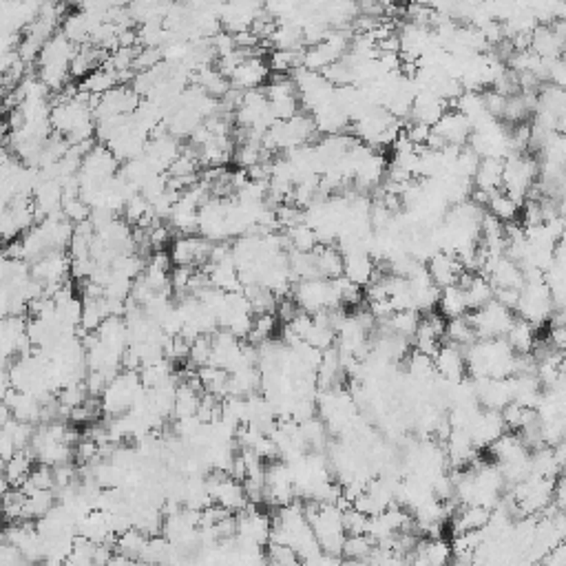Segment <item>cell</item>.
I'll return each mask as SVG.
<instances>
[{
    "instance_id": "cell-39",
    "label": "cell",
    "mask_w": 566,
    "mask_h": 566,
    "mask_svg": "<svg viewBox=\"0 0 566 566\" xmlns=\"http://www.w3.org/2000/svg\"><path fill=\"white\" fill-rule=\"evenodd\" d=\"M303 49L305 47H297V49H273L268 56V66L270 74H292L294 69H299L303 64Z\"/></svg>"
},
{
    "instance_id": "cell-49",
    "label": "cell",
    "mask_w": 566,
    "mask_h": 566,
    "mask_svg": "<svg viewBox=\"0 0 566 566\" xmlns=\"http://www.w3.org/2000/svg\"><path fill=\"white\" fill-rule=\"evenodd\" d=\"M429 131H432V126H427L423 122H414V120H410V124H403V135L414 146H425L427 144Z\"/></svg>"
},
{
    "instance_id": "cell-36",
    "label": "cell",
    "mask_w": 566,
    "mask_h": 566,
    "mask_svg": "<svg viewBox=\"0 0 566 566\" xmlns=\"http://www.w3.org/2000/svg\"><path fill=\"white\" fill-rule=\"evenodd\" d=\"M562 465L555 460L551 445H540L531 449V473L542 475V478H557L562 475Z\"/></svg>"
},
{
    "instance_id": "cell-42",
    "label": "cell",
    "mask_w": 566,
    "mask_h": 566,
    "mask_svg": "<svg viewBox=\"0 0 566 566\" xmlns=\"http://www.w3.org/2000/svg\"><path fill=\"white\" fill-rule=\"evenodd\" d=\"M56 505V489H38L25 493V515L22 520H36L42 517Z\"/></svg>"
},
{
    "instance_id": "cell-31",
    "label": "cell",
    "mask_w": 566,
    "mask_h": 566,
    "mask_svg": "<svg viewBox=\"0 0 566 566\" xmlns=\"http://www.w3.org/2000/svg\"><path fill=\"white\" fill-rule=\"evenodd\" d=\"M34 456L29 454V449H18L16 454L5 460L3 465V475L7 478L9 487H22V482L27 480V475L34 469Z\"/></svg>"
},
{
    "instance_id": "cell-38",
    "label": "cell",
    "mask_w": 566,
    "mask_h": 566,
    "mask_svg": "<svg viewBox=\"0 0 566 566\" xmlns=\"http://www.w3.org/2000/svg\"><path fill=\"white\" fill-rule=\"evenodd\" d=\"M108 316H111V312H108L106 297L82 299V321H80V328L84 332H96L108 319Z\"/></svg>"
},
{
    "instance_id": "cell-15",
    "label": "cell",
    "mask_w": 566,
    "mask_h": 566,
    "mask_svg": "<svg viewBox=\"0 0 566 566\" xmlns=\"http://www.w3.org/2000/svg\"><path fill=\"white\" fill-rule=\"evenodd\" d=\"M168 257L173 266H191L199 268L208 261L211 251H213V241H208L201 235H179L168 243Z\"/></svg>"
},
{
    "instance_id": "cell-45",
    "label": "cell",
    "mask_w": 566,
    "mask_h": 566,
    "mask_svg": "<svg viewBox=\"0 0 566 566\" xmlns=\"http://www.w3.org/2000/svg\"><path fill=\"white\" fill-rule=\"evenodd\" d=\"M275 332H277V319H275V314H255L251 332H248L246 338H248V343L259 345V343L268 341V338H273Z\"/></svg>"
},
{
    "instance_id": "cell-48",
    "label": "cell",
    "mask_w": 566,
    "mask_h": 566,
    "mask_svg": "<svg viewBox=\"0 0 566 566\" xmlns=\"http://www.w3.org/2000/svg\"><path fill=\"white\" fill-rule=\"evenodd\" d=\"M341 517H343V529L348 535L352 533H365V527H368V517L365 513H360L358 509L350 507L345 511H341Z\"/></svg>"
},
{
    "instance_id": "cell-41",
    "label": "cell",
    "mask_w": 566,
    "mask_h": 566,
    "mask_svg": "<svg viewBox=\"0 0 566 566\" xmlns=\"http://www.w3.org/2000/svg\"><path fill=\"white\" fill-rule=\"evenodd\" d=\"M285 237V248L288 251H299V253H312L316 246H319V239H316V233L310 228L305 221L292 226V228L283 231Z\"/></svg>"
},
{
    "instance_id": "cell-54",
    "label": "cell",
    "mask_w": 566,
    "mask_h": 566,
    "mask_svg": "<svg viewBox=\"0 0 566 566\" xmlns=\"http://www.w3.org/2000/svg\"><path fill=\"white\" fill-rule=\"evenodd\" d=\"M3 525H5V515H3V509H0V531H3Z\"/></svg>"
},
{
    "instance_id": "cell-17",
    "label": "cell",
    "mask_w": 566,
    "mask_h": 566,
    "mask_svg": "<svg viewBox=\"0 0 566 566\" xmlns=\"http://www.w3.org/2000/svg\"><path fill=\"white\" fill-rule=\"evenodd\" d=\"M505 432H507V425L502 420V414L495 412V410H485V407H480V410L475 412L473 420L467 427V434H469L471 443L478 449H487Z\"/></svg>"
},
{
    "instance_id": "cell-14",
    "label": "cell",
    "mask_w": 566,
    "mask_h": 566,
    "mask_svg": "<svg viewBox=\"0 0 566 566\" xmlns=\"http://www.w3.org/2000/svg\"><path fill=\"white\" fill-rule=\"evenodd\" d=\"M263 14L261 0H223L219 11V25L228 34H241L253 27V22Z\"/></svg>"
},
{
    "instance_id": "cell-4",
    "label": "cell",
    "mask_w": 566,
    "mask_h": 566,
    "mask_svg": "<svg viewBox=\"0 0 566 566\" xmlns=\"http://www.w3.org/2000/svg\"><path fill=\"white\" fill-rule=\"evenodd\" d=\"M303 513L308 517V522L312 527V533L319 542V547L325 553L332 555H341L343 549V540H345V529H343V517L341 509L336 505H323V502H314L305 500Z\"/></svg>"
},
{
    "instance_id": "cell-46",
    "label": "cell",
    "mask_w": 566,
    "mask_h": 566,
    "mask_svg": "<svg viewBox=\"0 0 566 566\" xmlns=\"http://www.w3.org/2000/svg\"><path fill=\"white\" fill-rule=\"evenodd\" d=\"M211 352H213V343H211V334H199L195 341L191 343V352H188V363L193 368H201L211 363Z\"/></svg>"
},
{
    "instance_id": "cell-2",
    "label": "cell",
    "mask_w": 566,
    "mask_h": 566,
    "mask_svg": "<svg viewBox=\"0 0 566 566\" xmlns=\"http://www.w3.org/2000/svg\"><path fill=\"white\" fill-rule=\"evenodd\" d=\"M465 350L467 376L471 378H507L515 374V352L505 336L475 338Z\"/></svg>"
},
{
    "instance_id": "cell-25",
    "label": "cell",
    "mask_w": 566,
    "mask_h": 566,
    "mask_svg": "<svg viewBox=\"0 0 566 566\" xmlns=\"http://www.w3.org/2000/svg\"><path fill=\"white\" fill-rule=\"evenodd\" d=\"M376 261L365 248H358V251L343 253V277L360 288H365L374 277H376Z\"/></svg>"
},
{
    "instance_id": "cell-26",
    "label": "cell",
    "mask_w": 566,
    "mask_h": 566,
    "mask_svg": "<svg viewBox=\"0 0 566 566\" xmlns=\"http://www.w3.org/2000/svg\"><path fill=\"white\" fill-rule=\"evenodd\" d=\"M447 108H449V102H445L440 96L429 91V89H418L416 98L412 102V108H410V120L434 126Z\"/></svg>"
},
{
    "instance_id": "cell-18",
    "label": "cell",
    "mask_w": 566,
    "mask_h": 566,
    "mask_svg": "<svg viewBox=\"0 0 566 566\" xmlns=\"http://www.w3.org/2000/svg\"><path fill=\"white\" fill-rule=\"evenodd\" d=\"M270 78V66L266 62V58H261L259 54H251L246 56L237 69L231 74V86L239 89V91H251V89H261Z\"/></svg>"
},
{
    "instance_id": "cell-30",
    "label": "cell",
    "mask_w": 566,
    "mask_h": 566,
    "mask_svg": "<svg viewBox=\"0 0 566 566\" xmlns=\"http://www.w3.org/2000/svg\"><path fill=\"white\" fill-rule=\"evenodd\" d=\"M314 259H316V270H319V277L323 279H336L343 275V255L341 251L332 243H319L314 248Z\"/></svg>"
},
{
    "instance_id": "cell-55",
    "label": "cell",
    "mask_w": 566,
    "mask_h": 566,
    "mask_svg": "<svg viewBox=\"0 0 566 566\" xmlns=\"http://www.w3.org/2000/svg\"><path fill=\"white\" fill-rule=\"evenodd\" d=\"M175 3H188V0H175Z\"/></svg>"
},
{
    "instance_id": "cell-47",
    "label": "cell",
    "mask_w": 566,
    "mask_h": 566,
    "mask_svg": "<svg viewBox=\"0 0 566 566\" xmlns=\"http://www.w3.org/2000/svg\"><path fill=\"white\" fill-rule=\"evenodd\" d=\"M266 553V562L270 564H279V566H288V564H299V555L294 549L285 547V545H277V542H268L263 547Z\"/></svg>"
},
{
    "instance_id": "cell-50",
    "label": "cell",
    "mask_w": 566,
    "mask_h": 566,
    "mask_svg": "<svg viewBox=\"0 0 566 566\" xmlns=\"http://www.w3.org/2000/svg\"><path fill=\"white\" fill-rule=\"evenodd\" d=\"M547 82L564 89V84H566V64H564L562 56L547 60Z\"/></svg>"
},
{
    "instance_id": "cell-20",
    "label": "cell",
    "mask_w": 566,
    "mask_h": 566,
    "mask_svg": "<svg viewBox=\"0 0 566 566\" xmlns=\"http://www.w3.org/2000/svg\"><path fill=\"white\" fill-rule=\"evenodd\" d=\"M473 390H475V400L485 410H495L500 412L502 407L511 403V383L507 378H471Z\"/></svg>"
},
{
    "instance_id": "cell-33",
    "label": "cell",
    "mask_w": 566,
    "mask_h": 566,
    "mask_svg": "<svg viewBox=\"0 0 566 566\" xmlns=\"http://www.w3.org/2000/svg\"><path fill=\"white\" fill-rule=\"evenodd\" d=\"M436 310L445 316V319H458V316H465L469 312V308H467V299H465L463 288L458 283L440 288V297H438Z\"/></svg>"
},
{
    "instance_id": "cell-21",
    "label": "cell",
    "mask_w": 566,
    "mask_h": 566,
    "mask_svg": "<svg viewBox=\"0 0 566 566\" xmlns=\"http://www.w3.org/2000/svg\"><path fill=\"white\" fill-rule=\"evenodd\" d=\"M434 368L436 374L445 380H460L467 376V360L465 350L456 343H440L434 354Z\"/></svg>"
},
{
    "instance_id": "cell-11",
    "label": "cell",
    "mask_w": 566,
    "mask_h": 566,
    "mask_svg": "<svg viewBox=\"0 0 566 566\" xmlns=\"http://www.w3.org/2000/svg\"><path fill=\"white\" fill-rule=\"evenodd\" d=\"M467 319L471 323V328L475 330V336L478 338H497L505 336L507 330L511 328L515 312L507 305H502L500 301L491 299L489 303H485L478 310H469Z\"/></svg>"
},
{
    "instance_id": "cell-6",
    "label": "cell",
    "mask_w": 566,
    "mask_h": 566,
    "mask_svg": "<svg viewBox=\"0 0 566 566\" xmlns=\"http://www.w3.org/2000/svg\"><path fill=\"white\" fill-rule=\"evenodd\" d=\"M537 182V160L531 153H513L502 160V191L520 206Z\"/></svg>"
},
{
    "instance_id": "cell-24",
    "label": "cell",
    "mask_w": 566,
    "mask_h": 566,
    "mask_svg": "<svg viewBox=\"0 0 566 566\" xmlns=\"http://www.w3.org/2000/svg\"><path fill=\"white\" fill-rule=\"evenodd\" d=\"M427 273L432 277V281L438 288H447V285H456L460 275L465 273V266L460 263V259L451 253H434L427 261Z\"/></svg>"
},
{
    "instance_id": "cell-19",
    "label": "cell",
    "mask_w": 566,
    "mask_h": 566,
    "mask_svg": "<svg viewBox=\"0 0 566 566\" xmlns=\"http://www.w3.org/2000/svg\"><path fill=\"white\" fill-rule=\"evenodd\" d=\"M432 133L436 135L443 144L465 146L469 142V135H471V124H469V120L463 116L460 111L449 106L443 116L438 118V122L432 126Z\"/></svg>"
},
{
    "instance_id": "cell-53",
    "label": "cell",
    "mask_w": 566,
    "mask_h": 566,
    "mask_svg": "<svg viewBox=\"0 0 566 566\" xmlns=\"http://www.w3.org/2000/svg\"><path fill=\"white\" fill-rule=\"evenodd\" d=\"M16 451H18V447L11 440V436L5 432V429H0V460H3V465H5V460H9L16 454Z\"/></svg>"
},
{
    "instance_id": "cell-8",
    "label": "cell",
    "mask_w": 566,
    "mask_h": 566,
    "mask_svg": "<svg viewBox=\"0 0 566 566\" xmlns=\"http://www.w3.org/2000/svg\"><path fill=\"white\" fill-rule=\"evenodd\" d=\"M142 380L140 374L135 370H120L116 376H113L104 392L100 394V403H102V412L106 416H118L131 410V405L138 398V394L142 392Z\"/></svg>"
},
{
    "instance_id": "cell-10",
    "label": "cell",
    "mask_w": 566,
    "mask_h": 566,
    "mask_svg": "<svg viewBox=\"0 0 566 566\" xmlns=\"http://www.w3.org/2000/svg\"><path fill=\"white\" fill-rule=\"evenodd\" d=\"M290 78L294 82V89H297L301 111H305V113L316 111L334 96L336 86L330 84L321 71H310V69H305V66H299V69H294L290 74Z\"/></svg>"
},
{
    "instance_id": "cell-13",
    "label": "cell",
    "mask_w": 566,
    "mask_h": 566,
    "mask_svg": "<svg viewBox=\"0 0 566 566\" xmlns=\"http://www.w3.org/2000/svg\"><path fill=\"white\" fill-rule=\"evenodd\" d=\"M206 485L211 500L219 507H223L231 513H239L248 507V495L243 489V482L233 478V475L223 473V471H211L206 475Z\"/></svg>"
},
{
    "instance_id": "cell-51",
    "label": "cell",
    "mask_w": 566,
    "mask_h": 566,
    "mask_svg": "<svg viewBox=\"0 0 566 566\" xmlns=\"http://www.w3.org/2000/svg\"><path fill=\"white\" fill-rule=\"evenodd\" d=\"M545 343L555 350V352H564L566 348V328L564 325H549V334L545 338Z\"/></svg>"
},
{
    "instance_id": "cell-16",
    "label": "cell",
    "mask_w": 566,
    "mask_h": 566,
    "mask_svg": "<svg viewBox=\"0 0 566 566\" xmlns=\"http://www.w3.org/2000/svg\"><path fill=\"white\" fill-rule=\"evenodd\" d=\"M235 535L243 542H251L257 547H266L270 540V515L259 509V505H251L239 513H235Z\"/></svg>"
},
{
    "instance_id": "cell-56",
    "label": "cell",
    "mask_w": 566,
    "mask_h": 566,
    "mask_svg": "<svg viewBox=\"0 0 566 566\" xmlns=\"http://www.w3.org/2000/svg\"><path fill=\"white\" fill-rule=\"evenodd\" d=\"M354 3H360V0H354Z\"/></svg>"
},
{
    "instance_id": "cell-22",
    "label": "cell",
    "mask_w": 566,
    "mask_h": 566,
    "mask_svg": "<svg viewBox=\"0 0 566 566\" xmlns=\"http://www.w3.org/2000/svg\"><path fill=\"white\" fill-rule=\"evenodd\" d=\"M310 116L314 120L316 133H321V135L348 133V128H350V116H348V111L341 104H338V100L334 96L323 106L312 111Z\"/></svg>"
},
{
    "instance_id": "cell-27",
    "label": "cell",
    "mask_w": 566,
    "mask_h": 566,
    "mask_svg": "<svg viewBox=\"0 0 566 566\" xmlns=\"http://www.w3.org/2000/svg\"><path fill=\"white\" fill-rule=\"evenodd\" d=\"M100 22H102V18L89 14L84 9H78V11L62 18V34L80 47V44H86L89 40H91V34Z\"/></svg>"
},
{
    "instance_id": "cell-7",
    "label": "cell",
    "mask_w": 566,
    "mask_h": 566,
    "mask_svg": "<svg viewBox=\"0 0 566 566\" xmlns=\"http://www.w3.org/2000/svg\"><path fill=\"white\" fill-rule=\"evenodd\" d=\"M553 301H551V292L545 283V279H533L525 281L522 288L517 292V301H515V316L533 323L537 330L542 325L549 323V316L553 312Z\"/></svg>"
},
{
    "instance_id": "cell-23",
    "label": "cell",
    "mask_w": 566,
    "mask_h": 566,
    "mask_svg": "<svg viewBox=\"0 0 566 566\" xmlns=\"http://www.w3.org/2000/svg\"><path fill=\"white\" fill-rule=\"evenodd\" d=\"M407 562L427 564V566H445L451 564V545L447 537H420L418 545L407 555Z\"/></svg>"
},
{
    "instance_id": "cell-52",
    "label": "cell",
    "mask_w": 566,
    "mask_h": 566,
    "mask_svg": "<svg viewBox=\"0 0 566 566\" xmlns=\"http://www.w3.org/2000/svg\"><path fill=\"white\" fill-rule=\"evenodd\" d=\"M540 564H547V566H566V542H560V545H555L545 557H542Z\"/></svg>"
},
{
    "instance_id": "cell-29",
    "label": "cell",
    "mask_w": 566,
    "mask_h": 566,
    "mask_svg": "<svg viewBox=\"0 0 566 566\" xmlns=\"http://www.w3.org/2000/svg\"><path fill=\"white\" fill-rule=\"evenodd\" d=\"M505 338L515 354H531V350L537 341V328L525 319H520V316H515L511 328L505 334Z\"/></svg>"
},
{
    "instance_id": "cell-43",
    "label": "cell",
    "mask_w": 566,
    "mask_h": 566,
    "mask_svg": "<svg viewBox=\"0 0 566 566\" xmlns=\"http://www.w3.org/2000/svg\"><path fill=\"white\" fill-rule=\"evenodd\" d=\"M374 551V540L368 533H352L345 535L341 557L348 562H368V557Z\"/></svg>"
},
{
    "instance_id": "cell-35",
    "label": "cell",
    "mask_w": 566,
    "mask_h": 566,
    "mask_svg": "<svg viewBox=\"0 0 566 566\" xmlns=\"http://www.w3.org/2000/svg\"><path fill=\"white\" fill-rule=\"evenodd\" d=\"M148 537H151V535L144 533L142 529H138V527H128V529H124L122 533L116 535V545H113V549L120 551V553H124V555H128V557L135 560V562H140V557H142V553H144V549H146Z\"/></svg>"
},
{
    "instance_id": "cell-37",
    "label": "cell",
    "mask_w": 566,
    "mask_h": 566,
    "mask_svg": "<svg viewBox=\"0 0 566 566\" xmlns=\"http://www.w3.org/2000/svg\"><path fill=\"white\" fill-rule=\"evenodd\" d=\"M118 84H120L118 74L113 69H108L106 64H102V66H96L91 74L82 78L80 89H82V91H86V94H91V96H102V94L108 91V89L118 86Z\"/></svg>"
},
{
    "instance_id": "cell-3",
    "label": "cell",
    "mask_w": 566,
    "mask_h": 566,
    "mask_svg": "<svg viewBox=\"0 0 566 566\" xmlns=\"http://www.w3.org/2000/svg\"><path fill=\"white\" fill-rule=\"evenodd\" d=\"M78 44H74L62 31L54 34L47 42L42 44V49L38 51L36 66H38V78L44 82V86L49 91H60L66 84H71V74H69V64L71 58L76 56Z\"/></svg>"
},
{
    "instance_id": "cell-40",
    "label": "cell",
    "mask_w": 566,
    "mask_h": 566,
    "mask_svg": "<svg viewBox=\"0 0 566 566\" xmlns=\"http://www.w3.org/2000/svg\"><path fill=\"white\" fill-rule=\"evenodd\" d=\"M405 363V374L412 376V378H420V380H429L438 376L436 374V368H434V356H429L420 350H410L407 356L403 358Z\"/></svg>"
},
{
    "instance_id": "cell-5",
    "label": "cell",
    "mask_w": 566,
    "mask_h": 566,
    "mask_svg": "<svg viewBox=\"0 0 566 566\" xmlns=\"http://www.w3.org/2000/svg\"><path fill=\"white\" fill-rule=\"evenodd\" d=\"M350 128L358 142L372 146L374 151H383L392 146L394 140L403 133V122L383 106H372L360 118H356Z\"/></svg>"
},
{
    "instance_id": "cell-32",
    "label": "cell",
    "mask_w": 566,
    "mask_h": 566,
    "mask_svg": "<svg viewBox=\"0 0 566 566\" xmlns=\"http://www.w3.org/2000/svg\"><path fill=\"white\" fill-rule=\"evenodd\" d=\"M485 211L489 215H493L495 219H500L502 223H511L520 217V203L513 197H509L502 188H497V191L489 193Z\"/></svg>"
},
{
    "instance_id": "cell-1",
    "label": "cell",
    "mask_w": 566,
    "mask_h": 566,
    "mask_svg": "<svg viewBox=\"0 0 566 566\" xmlns=\"http://www.w3.org/2000/svg\"><path fill=\"white\" fill-rule=\"evenodd\" d=\"M268 542H277V545H285L294 549L299 560L305 564H314L316 557L323 553L303 513V505L297 500L275 509V517H270V540Z\"/></svg>"
},
{
    "instance_id": "cell-9",
    "label": "cell",
    "mask_w": 566,
    "mask_h": 566,
    "mask_svg": "<svg viewBox=\"0 0 566 566\" xmlns=\"http://www.w3.org/2000/svg\"><path fill=\"white\" fill-rule=\"evenodd\" d=\"M292 299L299 305V310L308 314H316L321 310H332L338 308V294L332 283V279L323 277H314V279H303V281H294L292 283Z\"/></svg>"
},
{
    "instance_id": "cell-44",
    "label": "cell",
    "mask_w": 566,
    "mask_h": 566,
    "mask_svg": "<svg viewBox=\"0 0 566 566\" xmlns=\"http://www.w3.org/2000/svg\"><path fill=\"white\" fill-rule=\"evenodd\" d=\"M443 338H445V341H449V343H456L460 348H467L478 336H475V330L471 328L467 314H465V316H458V319H447Z\"/></svg>"
},
{
    "instance_id": "cell-28",
    "label": "cell",
    "mask_w": 566,
    "mask_h": 566,
    "mask_svg": "<svg viewBox=\"0 0 566 566\" xmlns=\"http://www.w3.org/2000/svg\"><path fill=\"white\" fill-rule=\"evenodd\" d=\"M471 182L475 191H485V193H493L497 188H502V160L482 157L473 171Z\"/></svg>"
},
{
    "instance_id": "cell-34",
    "label": "cell",
    "mask_w": 566,
    "mask_h": 566,
    "mask_svg": "<svg viewBox=\"0 0 566 566\" xmlns=\"http://www.w3.org/2000/svg\"><path fill=\"white\" fill-rule=\"evenodd\" d=\"M418 323H420V312L416 310H396L385 321H380V325L388 332L396 336H405V338H410V341L418 330Z\"/></svg>"
},
{
    "instance_id": "cell-12",
    "label": "cell",
    "mask_w": 566,
    "mask_h": 566,
    "mask_svg": "<svg viewBox=\"0 0 566 566\" xmlns=\"http://www.w3.org/2000/svg\"><path fill=\"white\" fill-rule=\"evenodd\" d=\"M29 273H31V279L38 281L44 288V292L60 285V283H64V281H69V277H71L69 253H66V251L44 253L42 257L31 261Z\"/></svg>"
}]
</instances>
